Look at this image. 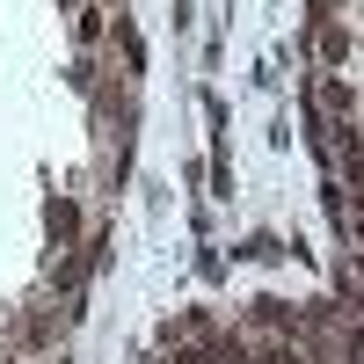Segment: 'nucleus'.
I'll list each match as a JSON object with an SVG mask.
<instances>
[{"instance_id":"nucleus-1","label":"nucleus","mask_w":364,"mask_h":364,"mask_svg":"<svg viewBox=\"0 0 364 364\" xmlns=\"http://www.w3.org/2000/svg\"><path fill=\"white\" fill-rule=\"evenodd\" d=\"M102 248H109V233H87L80 248H73L66 262H58V277H51V284H58V291H80L87 277H95V262H102Z\"/></svg>"},{"instance_id":"nucleus-2","label":"nucleus","mask_w":364,"mask_h":364,"mask_svg":"<svg viewBox=\"0 0 364 364\" xmlns=\"http://www.w3.org/2000/svg\"><path fill=\"white\" fill-rule=\"evenodd\" d=\"M350 51H357V44H350V29H343V22H328V15H314V58H321V73H343V66H350Z\"/></svg>"},{"instance_id":"nucleus-3","label":"nucleus","mask_w":364,"mask_h":364,"mask_svg":"<svg viewBox=\"0 0 364 364\" xmlns=\"http://www.w3.org/2000/svg\"><path fill=\"white\" fill-rule=\"evenodd\" d=\"M44 226H51L58 248H80V204H73V197H51V204H44Z\"/></svg>"},{"instance_id":"nucleus-4","label":"nucleus","mask_w":364,"mask_h":364,"mask_svg":"<svg viewBox=\"0 0 364 364\" xmlns=\"http://www.w3.org/2000/svg\"><path fill=\"white\" fill-rule=\"evenodd\" d=\"M102 29H109L102 8H73V44H80V51H95V44H102Z\"/></svg>"},{"instance_id":"nucleus-5","label":"nucleus","mask_w":364,"mask_h":364,"mask_svg":"<svg viewBox=\"0 0 364 364\" xmlns=\"http://www.w3.org/2000/svg\"><path fill=\"white\" fill-rule=\"evenodd\" d=\"M161 364H219V336H211V343H175Z\"/></svg>"},{"instance_id":"nucleus-6","label":"nucleus","mask_w":364,"mask_h":364,"mask_svg":"<svg viewBox=\"0 0 364 364\" xmlns=\"http://www.w3.org/2000/svg\"><path fill=\"white\" fill-rule=\"evenodd\" d=\"M117 51H124V66H132V73L146 66V44H139V29H132L124 15H117Z\"/></svg>"},{"instance_id":"nucleus-7","label":"nucleus","mask_w":364,"mask_h":364,"mask_svg":"<svg viewBox=\"0 0 364 364\" xmlns=\"http://www.w3.org/2000/svg\"><path fill=\"white\" fill-rule=\"evenodd\" d=\"M66 80H73V95H95V51H80L66 66Z\"/></svg>"},{"instance_id":"nucleus-8","label":"nucleus","mask_w":364,"mask_h":364,"mask_svg":"<svg viewBox=\"0 0 364 364\" xmlns=\"http://www.w3.org/2000/svg\"><path fill=\"white\" fill-rule=\"evenodd\" d=\"M95 8H109V0H95ZM117 8H124V0H117Z\"/></svg>"},{"instance_id":"nucleus-9","label":"nucleus","mask_w":364,"mask_h":364,"mask_svg":"<svg viewBox=\"0 0 364 364\" xmlns=\"http://www.w3.org/2000/svg\"><path fill=\"white\" fill-rule=\"evenodd\" d=\"M0 364H8V357H0Z\"/></svg>"}]
</instances>
